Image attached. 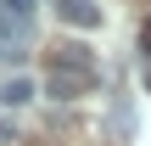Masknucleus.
Segmentation results:
<instances>
[{
    "instance_id": "nucleus-1",
    "label": "nucleus",
    "mask_w": 151,
    "mask_h": 146,
    "mask_svg": "<svg viewBox=\"0 0 151 146\" xmlns=\"http://www.w3.org/2000/svg\"><path fill=\"white\" fill-rule=\"evenodd\" d=\"M45 90H50L56 101H78V96L90 90V73H62V68H56V73L45 79Z\"/></svg>"
},
{
    "instance_id": "nucleus-2",
    "label": "nucleus",
    "mask_w": 151,
    "mask_h": 146,
    "mask_svg": "<svg viewBox=\"0 0 151 146\" xmlns=\"http://www.w3.org/2000/svg\"><path fill=\"white\" fill-rule=\"evenodd\" d=\"M39 96V84L28 79V73H11V79H0V107H28Z\"/></svg>"
},
{
    "instance_id": "nucleus-3",
    "label": "nucleus",
    "mask_w": 151,
    "mask_h": 146,
    "mask_svg": "<svg viewBox=\"0 0 151 146\" xmlns=\"http://www.w3.org/2000/svg\"><path fill=\"white\" fill-rule=\"evenodd\" d=\"M56 11H62V23H73V28H95V23H101V6H95V0H56Z\"/></svg>"
},
{
    "instance_id": "nucleus-4",
    "label": "nucleus",
    "mask_w": 151,
    "mask_h": 146,
    "mask_svg": "<svg viewBox=\"0 0 151 146\" xmlns=\"http://www.w3.org/2000/svg\"><path fill=\"white\" fill-rule=\"evenodd\" d=\"M56 68H62V73H73V68H78V73H90V79H95V56H90V45H56Z\"/></svg>"
},
{
    "instance_id": "nucleus-5",
    "label": "nucleus",
    "mask_w": 151,
    "mask_h": 146,
    "mask_svg": "<svg viewBox=\"0 0 151 146\" xmlns=\"http://www.w3.org/2000/svg\"><path fill=\"white\" fill-rule=\"evenodd\" d=\"M0 6H6V17H17V23H28V17H34V6H39V0H0Z\"/></svg>"
},
{
    "instance_id": "nucleus-6",
    "label": "nucleus",
    "mask_w": 151,
    "mask_h": 146,
    "mask_svg": "<svg viewBox=\"0 0 151 146\" xmlns=\"http://www.w3.org/2000/svg\"><path fill=\"white\" fill-rule=\"evenodd\" d=\"M146 84H151V79H146Z\"/></svg>"
}]
</instances>
